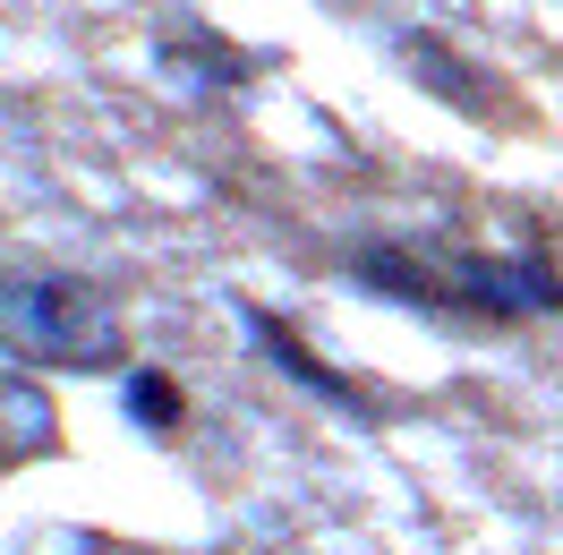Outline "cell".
<instances>
[{
  "instance_id": "cell-1",
  "label": "cell",
  "mask_w": 563,
  "mask_h": 555,
  "mask_svg": "<svg viewBox=\"0 0 563 555\" xmlns=\"http://www.w3.org/2000/svg\"><path fill=\"white\" fill-rule=\"evenodd\" d=\"M351 274L385 300H419V308H461L487 325H521V316L563 308V265L547 257H487V248H453V257H419L393 240H358Z\"/></svg>"
},
{
  "instance_id": "cell-2",
  "label": "cell",
  "mask_w": 563,
  "mask_h": 555,
  "mask_svg": "<svg viewBox=\"0 0 563 555\" xmlns=\"http://www.w3.org/2000/svg\"><path fill=\"white\" fill-rule=\"evenodd\" d=\"M0 350L35 368H111L120 359V316L86 274H0Z\"/></svg>"
},
{
  "instance_id": "cell-3",
  "label": "cell",
  "mask_w": 563,
  "mask_h": 555,
  "mask_svg": "<svg viewBox=\"0 0 563 555\" xmlns=\"http://www.w3.org/2000/svg\"><path fill=\"white\" fill-rule=\"evenodd\" d=\"M247 334H256V342L274 350V359H282V368H290V377H299V384H317L324 402H351V411H358V402H367V393H358V384L342 377L333 359H317V350L299 342V334H290V325H282L274 308H247Z\"/></svg>"
},
{
  "instance_id": "cell-4",
  "label": "cell",
  "mask_w": 563,
  "mask_h": 555,
  "mask_svg": "<svg viewBox=\"0 0 563 555\" xmlns=\"http://www.w3.org/2000/svg\"><path fill=\"white\" fill-rule=\"evenodd\" d=\"M129 418H137L145 436H172L179 418H188V402H179V384L163 368H129Z\"/></svg>"
},
{
  "instance_id": "cell-5",
  "label": "cell",
  "mask_w": 563,
  "mask_h": 555,
  "mask_svg": "<svg viewBox=\"0 0 563 555\" xmlns=\"http://www.w3.org/2000/svg\"><path fill=\"white\" fill-rule=\"evenodd\" d=\"M401 52H410L419 69H435V77H427V95H461V104H470V111H495L487 95L470 86V69H461V61H444V52H435V43H427V35H410V43H401Z\"/></svg>"
}]
</instances>
